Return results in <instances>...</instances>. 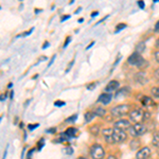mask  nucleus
<instances>
[{
  "label": "nucleus",
  "mask_w": 159,
  "mask_h": 159,
  "mask_svg": "<svg viewBox=\"0 0 159 159\" xmlns=\"http://www.w3.org/2000/svg\"><path fill=\"white\" fill-rule=\"evenodd\" d=\"M130 111V105L129 104H120L117 106L112 107L110 109V115L115 118H121L123 116L129 115Z\"/></svg>",
  "instance_id": "nucleus-1"
},
{
  "label": "nucleus",
  "mask_w": 159,
  "mask_h": 159,
  "mask_svg": "<svg viewBox=\"0 0 159 159\" xmlns=\"http://www.w3.org/2000/svg\"><path fill=\"white\" fill-rule=\"evenodd\" d=\"M127 130H129L130 136H133L134 138H137V137H140V136L144 135L145 133L148 132V129L143 123H135V124L132 125Z\"/></svg>",
  "instance_id": "nucleus-2"
},
{
  "label": "nucleus",
  "mask_w": 159,
  "mask_h": 159,
  "mask_svg": "<svg viewBox=\"0 0 159 159\" xmlns=\"http://www.w3.org/2000/svg\"><path fill=\"white\" fill-rule=\"evenodd\" d=\"M90 157L92 159H104L105 157V151L104 148H102V145L100 144H92L90 148Z\"/></svg>",
  "instance_id": "nucleus-3"
},
{
  "label": "nucleus",
  "mask_w": 159,
  "mask_h": 159,
  "mask_svg": "<svg viewBox=\"0 0 159 159\" xmlns=\"http://www.w3.org/2000/svg\"><path fill=\"white\" fill-rule=\"evenodd\" d=\"M129 119L132 122H135V123H142L144 121V111L142 109H133L129 111Z\"/></svg>",
  "instance_id": "nucleus-4"
},
{
  "label": "nucleus",
  "mask_w": 159,
  "mask_h": 159,
  "mask_svg": "<svg viewBox=\"0 0 159 159\" xmlns=\"http://www.w3.org/2000/svg\"><path fill=\"white\" fill-rule=\"evenodd\" d=\"M112 139H114V143H122L127 139V134L125 130L114 129L112 130Z\"/></svg>",
  "instance_id": "nucleus-5"
},
{
  "label": "nucleus",
  "mask_w": 159,
  "mask_h": 159,
  "mask_svg": "<svg viewBox=\"0 0 159 159\" xmlns=\"http://www.w3.org/2000/svg\"><path fill=\"white\" fill-rule=\"evenodd\" d=\"M134 79H135V82L137 84H140V85H145V84H148V74L147 72H144V71H142V70H140L139 72H137L135 74V76H134Z\"/></svg>",
  "instance_id": "nucleus-6"
},
{
  "label": "nucleus",
  "mask_w": 159,
  "mask_h": 159,
  "mask_svg": "<svg viewBox=\"0 0 159 159\" xmlns=\"http://www.w3.org/2000/svg\"><path fill=\"white\" fill-rule=\"evenodd\" d=\"M130 126H132V124H130V122L126 119H120L115 122V124H114L115 129H119L122 130H127Z\"/></svg>",
  "instance_id": "nucleus-7"
},
{
  "label": "nucleus",
  "mask_w": 159,
  "mask_h": 159,
  "mask_svg": "<svg viewBox=\"0 0 159 159\" xmlns=\"http://www.w3.org/2000/svg\"><path fill=\"white\" fill-rule=\"evenodd\" d=\"M151 156V148L148 147H144L140 148L136 154V159H148Z\"/></svg>",
  "instance_id": "nucleus-8"
},
{
  "label": "nucleus",
  "mask_w": 159,
  "mask_h": 159,
  "mask_svg": "<svg viewBox=\"0 0 159 159\" xmlns=\"http://www.w3.org/2000/svg\"><path fill=\"white\" fill-rule=\"evenodd\" d=\"M142 55L140 54V53H138V52H135L133 53L132 55L129 56V58H127V63L129 64V65H132V66H137L138 64L140 63V61L142 60Z\"/></svg>",
  "instance_id": "nucleus-9"
},
{
  "label": "nucleus",
  "mask_w": 159,
  "mask_h": 159,
  "mask_svg": "<svg viewBox=\"0 0 159 159\" xmlns=\"http://www.w3.org/2000/svg\"><path fill=\"white\" fill-rule=\"evenodd\" d=\"M112 130L114 129H105L102 130V135H103L105 142L109 143V144H115L114 139H112Z\"/></svg>",
  "instance_id": "nucleus-10"
},
{
  "label": "nucleus",
  "mask_w": 159,
  "mask_h": 159,
  "mask_svg": "<svg viewBox=\"0 0 159 159\" xmlns=\"http://www.w3.org/2000/svg\"><path fill=\"white\" fill-rule=\"evenodd\" d=\"M119 86H120V84H119V82H117V81H110L108 84L106 85V87H105V91L106 92H108V93H110V92H114V91H116L119 89Z\"/></svg>",
  "instance_id": "nucleus-11"
},
{
  "label": "nucleus",
  "mask_w": 159,
  "mask_h": 159,
  "mask_svg": "<svg viewBox=\"0 0 159 159\" xmlns=\"http://www.w3.org/2000/svg\"><path fill=\"white\" fill-rule=\"evenodd\" d=\"M110 101H111V94L108 93V92H105V93H102L101 96L99 97L98 99V102L99 103H102L104 105H107L110 103Z\"/></svg>",
  "instance_id": "nucleus-12"
},
{
  "label": "nucleus",
  "mask_w": 159,
  "mask_h": 159,
  "mask_svg": "<svg viewBox=\"0 0 159 159\" xmlns=\"http://www.w3.org/2000/svg\"><path fill=\"white\" fill-rule=\"evenodd\" d=\"M141 103H142L143 106H147V107L155 106V102L153 101V99L151 98V97H148V96L142 97V99H141Z\"/></svg>",
  "instance_id": "nucleus-13"
},
{
  "label": "nucleus",
  "mask_w": 159,
  "mask_h": 159,
  "mask_svg": "<svg viewBox=\"0 0 159 159\" xmlns=\"http://www.w3.org/2000/svg\"><path fill=\"white\" fill-rule=\"evenodd\" d=\"M65 134L67 135V137L69 139H71V138H74L76 135H78V129H74V127H69V129L65 132Z\"/></svg>",
  "instance_id": "nucleus-14"
},
{
  "label": "nucleus",
  "mask_w": 159,
  "mask_h": 159,
  "mask_svg": "<svg viewBox=\"0 0 159 159\" xmlns=\"http://www.w3.org/2000/svg\"><path fill=\"white\" fill-rule=\"evenodd\" d=\"M129 94V89L127 88V87H124L123 89H120V90H118L117 91V93H116V96L117 97H127Z\"/></svg>",
  "instance_id": "nucleus-15"
},
{
  "label": "nucleus",
  "mask_w": 159,
  "mask_h": 159,
  "mask_svg": "<svg viewBox=\"0 0 159 159\" xmlns=\"http://www.w3.org/2000/svg\"><path fill=\"white\" fill-rule=\"evenodd\" d=\"M93 112H94V115L98 117H104L105 115H106V110L104 108H102V107H97Z\"/></svg>",
  "instance_id": "nucleus-16"
},
{
  "label": "nucleus",
  "mask_w": 159,
  "mask_h": 159,
  "mask_svg": "<svg viewBox=\"0 0 159 159\" xmlns=\"http://www.w3.org/2000/svg\"><path fill=\"white\" fill-rule=\"evenodd\" d=\"M145 50V43L144 42H140L137 43V46H136V52L138 53H142L143 51Z\"/></svg>",
  "instance_id": "nucleus-17"
},
{
  "label": "nucleus",
  "mask_w": 159,
  "mask_h": 159,
  "mask_svg": "<svg viewBox=\"0 0 159 159\" xmlns=\"http://www.w3.org/2000/svg\"><path fill=\"white\" fill-rule=\"evenodd\" d=\"M96 117V115H94V112L93 111H87L86 114H85V122H90L92 121V119Z\"/></svg>",
  "instance_id": "nucleus-18"
},
{
  "label": "nucleus",
  "mask_w": 159,
  "mask_h": 159,
  "mask_svg": "<svg viewBox=\"0 0 159 159\" xmlns=\"http://www.w3.org/2000/svg\"><path fill=\"white\" fill-rule=\"evenodd\" d=\"M148 66V63L147 61L144 60V58H142V60L140 61V63H139V64H138V65H137V67L139 68L140 70H144V69L147 68Z\"/></svg>",
  "instance_id": "nucleus-19"
},
{
  "label": "nucleus",
  "mask_w": 159,
  "mask_h": 159,
  "mask_svg": "<svg viewBox=\"0 0 159 159\" xmlns=\"http://www.w3.org/2000/svg\"><path fill=\"white\" fill-rule=\"evenodd\" d=\"M153 144L156 147H159V132L154 133L153 135Z\"/></svg>",
  "instance_id": "nucleus-20"
},
{
  "label": "nucleus",
  "mask_w": 159,
  "mask_h": 159,
  "mask_svg": "<svg viewBox=\"0 0 159 159\" xmlns=\"http://www.w3.org/2000/svg\"><path fill=\"white\" fill-rule=\"evenodd\" d=\"M140 147V142L138 141L137 139H133L132 142H130V148H133V150H135V148H139Z\"/></svg>",
  "instance_id": "nucleus-21"
},
{
  "label": "nucleus",
  "mask_w": 159,
  "mask_h": 159,
  "mask_svg": "<svg viewBox=\"0 0 159 159\" xmlns=\"http://www.w3.org/2000/svg\"><path fill=\"white\" fill-rule=\"evenodd\" d=\"M151 92L156 99H159V87H153Z\"/></svg>",
  "instance_id": "nucleus-22"
},
{
  "label": "nucleus",
  "mask_w": 159,
  "mask_h": 159,
  "mask_svg": "<svg viewBox=\"0 0 159 159\" xmlns=\"http://www.w3.org/2000/svg\"><path fill=\"white\" fill-rule=\"evenodd\" d=\"M124 28H126V25L125 24H119V25H117V27H116V33L117 32H119V31H121V30H123Z\"/></svg>",
  "instance_id": "nucleus-23"
},
{
  "label": "nucleus",
  "mask_w": 159,
  "mask_h": 159,
  "mask_svg": "<svg viewBox=\"0 0 159 159\" xmlns=\"http://www.w3.org/2000/svg\"><path fill=\"white\" fill-rule=\"evenodd\" d=\"M154 78H155L156 82L159 83V68L155 69V71H154Z\"/></svg>",
  "instance_id": "nucleus-24"
},
{
  "label": "nucleus",
  "mask_w": 159,
  "mask_h": 159,
  "mask_svg": "<svg viewBox=\"0 0 159 159\" xmlns=\"http://www.w3.org/2000/svg\"><path fill=\"white\" fill-rule=\"evenodd\" d=\"M76 118H78V116H76V115H74L73 117L71 116V117H69L67 120H66V122H67V123H72V122L75 121V120H76Z\"/></svg>",
  "instance_id": "nucleus-25"
},
{
  "label": "nucleus",
  "mask_w": 159,
  "mask_h": 159,
  "mask_svg": "<svg viewBox=\"0 0 159 159\" xmlns=\"http://www.w3.org/2000/svg\"><path fill=\"white\" fill-rule=\"evenodd\" d=\"M65 153L67 154V155H72V154H73V148L71 147H67L65 148Z\"/></svg>",
  "instance_id": "nucleus-26"
},
{
  "label": "nucleus",
  "mask_w": 159,
  "mask_h": 159,
  "mask_svg": "<svg viewBox=\"0 0 159 159\" xmlns=\"http://www.w3.org/2000/svg\"><path fill=\"white\" fill-rule=\"evenodd\" d=\"M54 105H55V106H57V107H61V106H63V105H65V102L57 100V101H55V102H54Z\"/></svg>",
  "instance_id": "nucleus-27"
},
{
  "label": "nucleus",
  "mask_w": 159,
  "mask_h": 159,
  "mask_svg": "<svg viewBox=\"0 0 159 159\" xmlns=\"http://www.w3.org/2000/svg\"><path fill=\"white\" fill-rule=\"evenodd\" d=\"M138 7H139L141 10H143V9H144V7H145L144 1H143V0H139V1H138Z\"/></svg>",
  "instance_id": "nucleus-28"
},
{
  "label": "nucleus",
  "mask_w": 159,
  "mask_h": 159,
  "mask_svg": "<svg viewBox=\"0 0 159 159\" xmlns=\"http://www.w3.org/2000/svg\"><path fill=\"white\" fill-rule=\"evenodd\" d=\"M39 126V124H29V126H28V129H29V130H33V129H35L36 127Z\"/></svg>",
  "instance_id": "nucleus-29"
},
{
  "label": "nucleus",
  "mask_w": 159,
  "mask_h": 159,
  "mask_svg": "<svg viewBox=\"0 0 159 159\" xmlns=\"http://www.w3.org/2000/svg\"><path fill=\"white\" fill-rule=\"evenodd\" d=\"M97 84L96 83H91V84H89L88 86H87V89L88 90H92V89H94V87H96Z\"/></svg>",
  "instance_id": "nucleus-30"
},
{
  "label": "nucleus",
  "mask_w": 159,
  "mask_h": 159,
  "mask_svg": "<svg viewBox=\"0 0 159 159\" xmlns=\"http://www.w3.org/2000/svg\"><path fill=\"white\" fill-rule=\"evenodd\" d=\"M154 57H155V61L159 63V51H156V52H154Z\"/></svg>",
  "instance_id": "nucleus-31"
},
{
  "label": "nucleus",
  "mask_w": 159,
  "mask_h": 159,
  "mask_svg": "<svg viewBox=\"0 0 159 159\" xmlns=\"http://www.w3.org/2000/svg\"><path fill=\"white\" fill-rule=\"evenodd\" d=\"M70 40H71V37L70 36H68L67 38H66V42H65V43H64V48H66L68 46V43H70Z\"/></svg>",
  "instance_id": "nucleus-32"
},
{
  "label": "nucleus",
  "mask_w": 159,
  "mask_h": 159,
  "mask_svg": "<svg viewBox=\"0 0 159 159\" xmlns=\"http://www.w3.org/2000/svg\"><path fill=\"white\" fill-rule=\"evenodd\" d=\"M37 147H38V150H39V151L42 150V148L43 147V139H42L39 141V143L37 144Z\"/></svg>",
  "instance_id": "nucleus-33"
},
{
  "label": "nucleus",
  "mask_w": 159,
  "mask_h": 159,
  "mask_svg": "<svg viewBox=\"0 0 159 159\" xmlns=\"http://www.w3.org/2000/svg\"><path fill=\"white\" fill-rule=\"evenodd\" d=\"M32 32H33V28H32V29H31V30L27 31V32H25L24 34L21 35V36H28V35H30V34H31V33H32Z\"/></svg>",
  "instance_id": "nucleus-34"
},
{
  "label": "nucleus",
  "mask_w": 159,
  "mask_h": 159,
  "mask_svg": "<svg viewBox=\"0 0 159 159\" xmlns=\"http://www.w3.org/2000/svg\"><path fill=\"white\" fill-rule=\"evenodd\" d=\"M155 32L159 33V20H158L157 22H156V25H155Z\"/></svg>",
  "instance_id": "nucleus-35"
},
{
  "label": "nucleus",
  "mask_w": 159,
  "mask_h": 159,
  "mask_svg": "<svg viewBox=\"0 0 159 159\" xmlns=\"http://www.w3.org/2000/svg\"><path fill=\"white\" fill-rule=\"evenodd\" d=\"M70 18V15H65V16L61 17V21H65L66 19H69Z\"/></svg>",
  "instance_id": "nucleus-36"
},
{
  "label": "nucleus",
  "mask_w": 159,
  "mask_h": 159,
  "mask_svg": "<svg viewBox=\"0 0 159 159\" xmlns=\"http://www.w3.org/2000/svg\"><path fill=\"white\" fill-rule=\"evenodd\" d=\"M54 60H55V55H53V56H52V58L50 60V63H49V65H48V67H50V66L52 65L53 61H54Z\"/></svg>",
  "instance_id": "nucleus-37"
},
{
  "label": "nucleus",
  "mask_w": 159,
  "mask_h": 159,
  "mask_svg": "<svg viewBox=\"0 0 159 159\" xmlns=\"http://www.w3.org/2000/svg\"><path fill=\"white\" fill-rule=\"evenodd\" d=\"M47 47H49V43H48V42H45V43H43V49H46Z\"/></svg>",
  "instance_id": "nucleus-38"
},
{
  "label": "nucleus",
  "mask_w": 159,
  "mask_h": 159,
  "mask_svg": "<svg viewBox=\"0 0 159 159\" xmlns=\"http://www.w3.org/2000/svg\"><path fill=\"white\" fill-rule=\"evenodd\" d=\"M106 159H117V158H116V156H115V155H109Z\"/></svg>",
  "instance_id": "nucleus-39"
},
{
  "label": "nucleus",
  "mask_w": 159,
  "mask_h": 159,
  "mask_svg": "<svg viewBox=\"0 0 159 159\" xmlns=\"http://www.w3.org/2000/svg\"><path fill=\"white\" fill-rule=\"evenodd\" d=\"M56 132V129H50L49 130H47V133H55Z\"/></svg>",
  "instance_id": "nucleus-40"
},
{
  "label": "nucleus",
  "mask_w": 159,
  "mask_h": 159,
  "mask_svg": "<svg viewBox=\"0 0 159 159\" xmlns=\"http://www.w3.org/2000/svg\"><path fill=\"white\" fill-rule=\"evenodd\" d=\"M99 14V12H93V13H92V14H91V17H94V16H97V15H98Z\"/></svg>",
  "instance_id": "nucleus-41"
},
{
  "label": "nucleus",
  "mask_w": 159,
  "mask_h": 159,
  "mask_svg": "<svg viewBox=\"0 0 159 159\" xmlns=\"http://www.w3.org/2000/svg\"><path fill=\"white\" fill-rule=\"evenodd\" d=\"M93 45H94V42H91V43H90V45L88 46V47L86 48V49H89V48H91V47H92V46H93Z\"/></svg>",
  "instance_id": "nucleus-42"
},
{
  "label": "nucleus",
  "mask_w": 159,
  "mask_h": 159,
  "mask_svg": "<svg viewBox=\"0 0 159 159\" xmlns=\"http://www.w3.org/2000/svg\"><path fill=\"white\" fill-rule=\"evenodd\" d=\"M156 47L159 48V38H158V40H157V42H156Z\"/></svg>",
  "instance_id": "nucleus-43"
},
{
  "label": "nucleus",
  "mask_w": 159,
  "mask_h": 159,
  "mask_svg": "<svg viewBox=\"0 0 159 159\" xmlns=\"http://www.w3.org/2000/svg\"><path fill=\"white\" fill-rule=\"evenodd\" d=\"M80 10H81V7H79V9H78V10H76V11H75V12H74V13H75V14H78V13H79V11H80Z\"/></svg>",
  "instance_id": "nucleus-44"
},
{
  "label": "nucleus",
  "mask_w": 159,
  "mask_h": 159,
  "mask_svg": "<svg viewBox=\"0 0 159 159\" xmlns=\"http://www.w3.org/2000/svg\"><path fill=\"white\" fill-rule=\"evenodd\" d=\"M83 18H81V19H79V22H80V24H81V22H83Z\"/></svg>",
  "instance_id": "nucleus-45"
},
{
  "label": "nucleus",
  "mask_w": 159,
  "mask_h": 159,
  "mask_svg": "<svg viewBox=\"0 0 159 159\" xmlns=\"http://www.w3.org/2000/svg\"><path fill=\"white\" fill-rule=\"evenodd\" d=\"M79 159H88L87 157H81V158H79Z\"/></svg>",
  "instance_id": "nucleus-46"
},
{
  "label": "nucleus",
  "mask_w": 159,
  "mask_h": 159,
  "mask_svg": "<svg viewBox=\"0 0 159 159\" xmlns=\"http://www.w3.org/2000/svg\"><path fill=\"white\" fill-rule=\"evenodd\" d=\"M153 1H154V2H157V1H159V0H153Z\"/></svg>",
  "instance_id": "nucleus-47"
},
{
  "label": "nucleus",
  "mask_w": 159,
  "mask_h": 159,
  "mask_svg": "<svg viewBox=\"0 0 159 159\" xmlns=\"http://www.w3.org/2000/svg\"><path fill=\"white\" fill-rule=\"evenodd\" d=\"M28 159H30V157H29V158H28Z\"/></svg>",
  "instance_id": "nucleus-48"
}]
</instances>
